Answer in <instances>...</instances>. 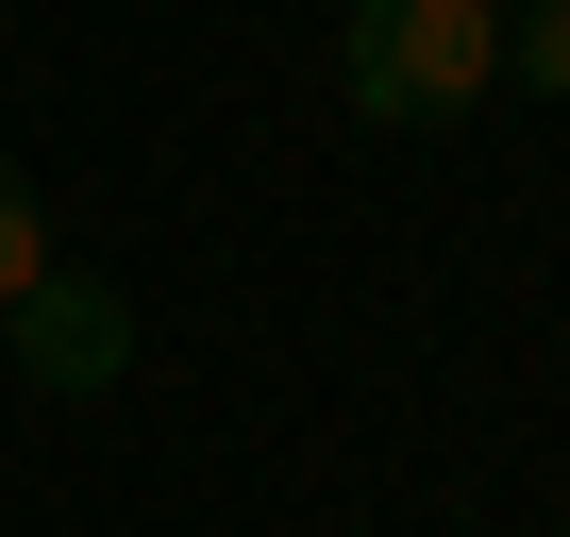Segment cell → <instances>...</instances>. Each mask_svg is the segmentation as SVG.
Instances as JSON below:
<instances>
[{"label": "cell", "instance_id": "obj_1", "mask_svg": "<svg viewBox=\"0 0 570 537\" xmlns=\"http://www.w3.org/2000/svg\"><path fill=\"white\" fill-rule=\"evenodd\" d=\"M336 68H353V118L436 135V118H470L503 85V0H353Z\"/></svg>", "mask_w": 570, "mask_h": 537}, {"label": "cell", "instance_id": "obj_4", "mask_svg": "<svg viewBox=\"0 0 570 537\" xmlns=\"http://www.w3.org/2000/svg\"><path fill=\"white\" fill-rule=\"evenodd\" d=\"M35 268H51V218H35V185H18V168H0V303H18Z\"/></svg>", "mask_w": 570, "mask_h": 537}, {"label": "cell", "instance_id": "obj_2", "mask_svg": "<svg viewBox=\"0 0 570 537\" xmlns=\"http://www.w3.org/2000/svg\"><path fill=\"white\" fill-rule=\"evenodd\" d=\"M0 353H18L35 403H101V387L135 370V303L101 286V268H35V286L0 303Z\"/></svg>", "mask_w": 570, "mask_h": 537}, {"label": "cell", "instance_id": "obj_3", "mask_svg": "<svg viewBox=\"0 0 570 537\" xmlns=\"http://www.w3.org/2000/svg\"><path fill=\"white\" fill-rule=\"evenodd\" d=\"M503 68H520L537 101H570V0H520V18H503Z\"/></svg>", "mask_w": 570, "mask_h": 537}]
</instances>
